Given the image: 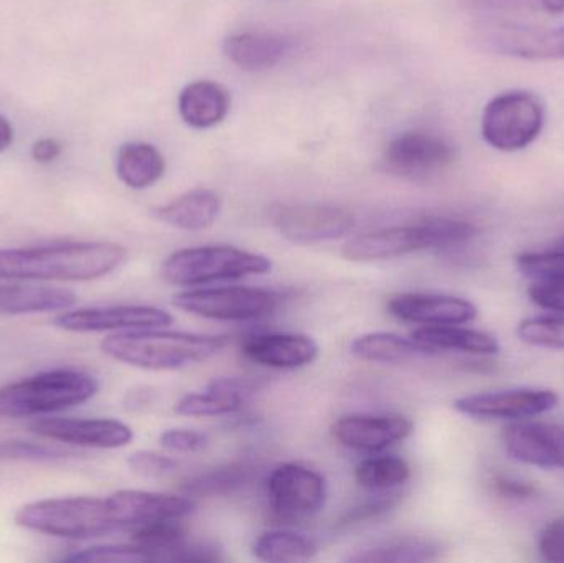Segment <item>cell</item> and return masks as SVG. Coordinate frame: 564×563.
Returning <instances> with one entry per match:
<instances>
[{
  "label": "cell",
  "instance_id": "1",
  "mask_svg": "<svg viewBox=\"0 0 564 563\" xmlns=\"http://www.w3.org/2000/svg\"><path fill=\"white\" fill-rule=\"evenodd\" d=\"M128 257L111 241H72L46 247L0 248V278L30 281H93L118 270Z\"/></svg>",
  "mask_w": 564,
  "mask_h": 563
},
{
  "label": "cell",
  "instance_id": "2",
  "mask_svg": "<svg viewBox=\"0 0 564 563\" xmlns=\"http://www.w3.org/2000/svg\"><path fill=\"white\" fill-rule=\"evenodd\" d=\"M225 336L139 329L111 334L101 343L106 356L145 370H177L205 362L227 347Z\"/></svg>",
  "mask_w": 564,
  "mask_h": 563
},
{
  "label": "cell",
  "instance_id": "3",
  "mask_svg": "<svg viewBox=\"0 0 564 563\" xmlns=\"http://www.w3.org/2000/svg\"><path fill=\"white\" fill-rule=\"evenodd\" d=\"M476 235V228L453 218H426L411 225L381 228L357 235L345 243L341 255L345 260L383 261L406 257L416 251L454 247L466 243Z\"/></svg>",
  "mask_w": 564,
  "mask_h": 563
},
{
  "label": "cell",
  "instance_id": "4",
  "mask_svg": "<svg viewBox=\"0 0 564 563\" xmlns=\"http://www.w3.org/2000/svg\"><path fill=\"white\" fill-rule=\"evenodd\" d=\"M99 382L75 369H56L0 387V419L62 412L91 400Z\"/></svg>",
  "mask_w": 564,
  "mask_h": 563
},
{
  "label": "cell",
  "instance_id": "5",
  "mask_svg": "<svg viewBox=\"0 0 564 563\" xmlns=\"http://www.w3.org/2000/svg\"><path fill=\"white\" fill-rule=\"evenodd\" d=\"M15 524L40 534L76 541L121 531L109 499L89 496L30 502L17 511Z\"/></svg>",
  "mask_w": 564,
  "mask_h": 563
},
{
  "label": "cell",
  "instance_id": "6",
  "mask_svg": "<svg viewBox=\"0 0 564 563\" xmlns=\"http://www.w3.org/2000/svg\"><path fill=\"white\" fill-rule=\"evenodd\" d=\"M271 268L273 263L264 255L227 245H208L172 253L162 264V278L175 286H200L267 274Z\"/></svg>",
  "mask_w": 564,
  "mask_h": 563
},
{
  "label": "cell",
  "instance_id": "7",
  "mask_svg": "<svg viewBox=\"0 0 564 563\" xmlns=\"http://www.w3.org/2000/svg\"><path fill=\"white\" fill-rule=\"evenodd\" d=\"M545 124V108L530 91H510L484 109L482 134L492 148L513 152L532 144Z\"/></svg>",
  "mask_w": 564,
  "mask_h": 563
},
{
  "label": "cell",
  "instance_id": "8",
  "mask_svg": "<svg viewBox=\"0 0 564 563\" xmlns=\"http://www.w3.org/2000/svg\"><path fill=\"white\" fill-rule=\"evenodd\" d=\"M280 297L261 288H202L175 294L174 306L194 316L214 321H251L268 316Z\"/></svg>",
  "mask_w": 564,
  "mask_h": 563
},
{
  "label": "cell",
  "instance_id": "9",
  "mask_svg": "<svg viewBox=\"0 0 564 563\" xmlns=\"http://www.w3.org/2000/svg\"><path fill=\"white\" fill-rule=\"evenodd\" d=\"M456 148L430 132H401L384 149V169L394 177L427 182L440 177L456 161Z\"/></svg>",
  "mask_w": 564,
  "mask_h": 563
},
{
  "label": "cell",
  "instance_id": "10",
  "mask_svg": "<svg viewBox=\"0 0 564 563\" xmlns=\"http://www.w3.org/2000/svg\"><path fill=\"white\" fill-rule=\"evenodd\" d=\"M267 489L274 511L288 521L312 518L327 499L324 476L297 463L276 466L268 476Z\"/></svg>",
  "mask_w": 564,
  "mask_h": 563
},
{
  "label": "cell",
  "instance_id": "11",
  "mask_svg": "<svg viewBox=\"0 0 564 563\" xmlns=\"http://www.w3.org/2000/svg\"><path fill=\"white\" fill-rule=\"evenodd\" d=\"M271 218L282 237L295 245L338 240L355 225L354 215L335 205H278Z\"/></svg>",
  "mask_w": 564,
  "mask_h": 563
},
{
  "label": "cell",
  "instance_id": "12",
  "mask_svg": "<svg viewBox=\"0 0 564 563\" xmlns=\"http://www.w3.org/2000/svg\"><path fill=\"white\" fill-rule=\"evenodd\" d=\"M558 402V393L553 390L510 389L460 397L454 409L470 419L522 422L550 412Z\"/></svg>",
  "mask_w": 564,
  "mask_h": 563
},
{
  "label": "cell",
  "instance_id": "13",
  "mask_svg": "<svg viewBox=\"0 0 564 563\" xmlns=\"http://www.w3.org/2000/svg\"><path fill=\"white\" fill-rule=\"evenodd\" d=\"M174 323L167 311L154 306H106L63 311L53 326L69 333H124V331L159 329Z\"/></svg>",
  "mask_w": 564,
  "mask_h": 563
},
{
  "label": "cell",
  "instance_id": "14",
  "mask_svg": "<svg viewBox=\"0 0 564 563\" xmlns=\"http://www.w3.org/2000/svg\"><path fill=\"white\" fill-rule=\"evenodd\" d=\"M30 430L52 442L85 448H122L134 440L131 426L112 419H42Z\"/></svg>",
  "mask_w": 564,
  "mask_h": 563
},
{
  "label": "cell",
  "instance_id": "15",
  "mask_svg": "<svg viewBox=\"0 0 564 563\" xmlns=\"http://www.w3.org/2000/svg\"><path fill=\"white\" fill-rule=\"evenodd\" d=\"M119 529L141 528L154 522L181 521L197 508L191 496L162 495V492L124 489L109 496Z\"/></svg>",
  "mask_w": 564,
  "mask_h": 563
},
{
  "label": "cell",
  "instance_id": "16",
  "mask_svg": "<svg viewBox=\"0 0 564 563\" xmlns=\"http://www.w3.org/2000/svg\"><path fill=\"white\" fill-rule=\"evenodd\" d=\"M503 446L517 462L543 469H564V426L520 422L503 430Z\"/></svg>",
  "mask_w": 564,
  "mask_h": 563
},
{
  "label": "cell",
  "instance_id": "17",
  "mask_svg": "<svg viewBox=\"0 0 564 563\" xmlns=\"http://www.w3.org/2000/svg\"><path fill=\"white\" fill-rule=\"evenodd\" d=\"M335 440L355 452L380 453L413 433V422L406 416L347 415L332 426Z\"/></svg>",
  "mask_w": 564,
  "mask_h": 563
},
{
  "label": "cell",
  "instance_id": "18",
  "mask_svg": "<svg viewBox=\"0 0 564 563\" xmlns=\"http://www.w3.org/2000/svg\"><path fill=\"white\" fill-rule=\"evenodd\" d=\"M391 316L421 326L467 324L477 317V307L464 297L434 293H401L388 301Z\"/></svg>",
  "mask_w": 564,
  "mask_h": 563
},
{
  "label": "cell",
  "instance_id": "19",
  "mask_svg": "<svg viewBox=\"0 0 564 563\" xmlns=\"http://www.w3.org/2000/svg\"><path fill=\"white\" fill-rule=\"evenodd\" d=\"M248 359L270 369H301L314 362L318 346L305 334H254L241 344Z\"/></svg>",
  "mask_w": 564,
  "mask_h": 563
},
{
  "label": "cell",
  "instance_id": "20",
  "mask_svg": "<svg viewBox=\"0 0 564 563\" xmlns=\"http://www.w3.org/2000/svg\"><path fill=\"white\" fill-rule=\"evenodd\" d=\"M254 386L240 377H221L200 393H187L178 400L175 413L184 416H224L238 412Z\"/></svg>",
  "mask_w": 564,
  "mask_h": 563
},
{
  "label": "cell",
  "instance_id": "21",
  "mask_svg": "<svg viewBox=\"0 0 564 563\" xmlns=\"http://www.w3.org/2000/svg\"><path fill=\"white\" fill-rule=\"evenodd\" d=\"M292 42L276 33H237L225 40L224 52L238 68L263 72L280 65L291 52Z\"/></svg>",
  "mask_w": 564,
  "mask_h": 563
},
{
  "label": "cell",
  "instance_id": "22",
  "mask_svg": "<svg viewBox=\"0 0 564 563\" xmlns=\"http://www.w3.org/2000/svg\"><path fill=\"white\" fill-rule=\"evenodd\" d=\"M230 93L210 79L191 83L178 96V111L192 128L207 129L220 124L230 112Z\"/></svg>",
  "mask_w": 564,
  "mask_h": 563
},
{
  "label": "cell",
  "instance_id": "23",
  "mask_svg": "<svg viewBox=\"0 0 564 563\" xmlns=\"http://www.w3.org/2000/svg\"><path fill=\"white\" fill-rule=\"evenodd\" d=\"M220 210L221 201L214 191L195 188L171 204L155 208L154 215L178 230L200 231L215 224Z\"/></svg>",
  "mask_w": 564,
  "mask_h": 563
},
{
  "label": "cell",
  "instance_id": "24",
  "mask_svg": "<svg viewBox=\"0 0 564 563\" xmlns=\"http://www.w3.org/2000/svg\"><path fill=\"white\" fill-rule=\"evenodd\" d=\"M490 48L527 59H564V26L546 32L506 30L487 36Z\"/></svg>",
  "mask_w": 564,
  "mask_h": 563
},
{
  "label": "cell",
  "instance_id": "25",
  "mask_svg": "<svg viewBox=\"0 0 564 563\" xmlns=\"http://www.w3.org/2000/svg\"><path fill=\"white\" fill-rule=\"evenodd\" d=\"M411 337L423 346L430 347L433 353L457 350V353L477 354V356H494L500 350L496 336L484 331L463 327V324L423 326L413 331Z\"/></svg>",
  "mask_w": 564,
  "mask_h": 563
},
{
  "label": "cell",
  "instance_id": "26",
  "mask_svg": "<svg viewBox=\"0 0 564 563\" xmlns=\"http://www.w3.org/2000/svg\"><path fill=\"white\" fill-rule=\"evenodd\" d=\"M75 303L76 294L66 288L0 284V314L55 313Z\"/></svg>",
  "mask_w": 564,
  "mask_h": 563
},
{
  "label": "cell",
  "instance_id": "27",
  "mask_svg": "<svg viewBox=\"0 0 564 563\" xmlns=\"http://www.w3.org/2000/svg\"><path fill=\"white\" fill-rule=\"evenodd\" d=\"M350 354L364 362L403 364L436 353L413 337L408 339L393 333H370L351 340Z\"/></svg>",
  "mask_w": 564,
  "mask_h": 563
},
{
  "label": "cell",
  "instance_id": "28",
  "mask_svg": "<svg viewBox=\"0 0 564 563\" xmlns=\"http://www.w3.org/2000/svg\"><path fill=\"white\" fill-rule=\"evenodd\" d=\"M116 171L128 187L148 188L164 175L165 159L148 142H129L119 149Z\"/></svg>",
  "mask_w": 564,
  "mask_h": 563
},
{
  "label": "cell",
  "instance_id": "29",
  "mask_svg": "<svg viewBox=\"0 0 564 563\" xmlns=\"http://www.w3.org/2000/svg\"><path fill=\"white\" fill-rule=\"evenodd\" d=\"M441 548L430 539L397 538L358 549L348 555L347 562L368 563H414L431 562L440 557Z\"/></svg>",
  "mask_w": 564,
  "mask_h": 563
},
{
  "label": "cell",
  "instance_id": "30",
  "mask_svg": "<svg viewBox=\"0 0 564 563\" xmlns=\"http://www.w3.org/2000/svg\"><path fill=\"white\" fill-rule=\"evenodd\" d=\"M254 466L250 463L235 462L198 473L182 483L181 489L192 498H215L238 491L253 479Z\"/></svg>",
  "mask_w": 564,
  "mask_h": 563
},
{
  "label": "cell",
  "instance_id": "31",
  "mask_svg": "<svg viewBox=\"0 0 564 563\" xmlns=\"http://www.w3.org/2000/svg\"><path fill=\"white\" fill-rule=\"evenodd\" d=\"M254 557L261 562H305L317 554V545L305 535L289 531H270L254 541Z\"/></svg>",
  "mask_w": 564,
  "mask_h": 563
},
{
  "label": "cell",
  "instance_id": "32",
  "mask_svg": "<svg viewBox=\"0 0 564 563\" xmlns=\"http://www.w3.org/2000/svg\"><path fill=\"white\" fill-rule=\"evenodd\" d=\"M410 465L398 456H375L364 459L355 468V481L360 488L373 492H387L410 479Z\"/></svg>",
  "mask_w": 564,
  "mask_h": 563
},
{
  "label": "cell",
  "instance_id": "33",
  "mask_svg": "<svg viewBox=\"0 0 564 563\" xmlns=\"http://www.w3.org/2000/svg\"><path fill=\"white\" fill-rule=\"evenodd\" d=\"M517 334L530 346L564 350V313L527 317L519 324Z\"/></svg>",
  "mask_w": 564,
  "mask_h": 563
},
{
  "label": "cell",
  "instance_id": "34",
  "mask_svg": "<svg viewBox=\"0 0 564 563\" xmlns=\"http://www.w3.org/2000/svg\"><path fill=\"white\" fill-rule=\"evenodd\" d=\"M517 268L533 281H564V250L550 247L543 251H527L517 257Z\"/></svg>",
  "mask_w": 564,
  "mask_h": 563
},
{
  "label": "cell",
  "instance_id": "35",
  "mask_svg": "<svg viewBox=\"0 0 564 563\" xmlns=\"http://www.w3.org/2000/svg\"><path fill=\"white\" fill-rule=\"evenodd\" d=\"M66 562H119V563H138L151 562L148 552L144 549L132 544L119 545H98V548L85 549V551L76 552L68 555Z\"/></svg>",
  "mask_w": 564,
  "mask_h": 563
},
{
  "label": "cell",
  "instance_id": "36",
  "mask_svg": "<svg viewBox=\"0 0 564 563\" xmlns=\"http://www.w3.org/2000/svg\"><path fill=\"white\" fill-rule=\"evenodd\" d=\"M76 453L58 446L35 445V443H0V459H20V462H59L75 458Z\"/></svg>",
  "mask_w": 564,
  "mask_h": 563
},
{
  "label": "cell",
  "instance_id": "37",
  "mask_svg": "<svg viewBox=\"0 0 564 563\" xmlns=\"http://www.w3.org/2000/svg\"><path fill=\"white\" fill-rule=\"evenodd\" d=\"M132 473L148 479H161L177 472L178 463L171 456L159 452H135L128 458Z\"/></svg>",
  "mask_w": 564,
  "mask_h": 563
},
{
  "label": "cell",
  "instance_id": "38",
  "mask_svg": "<svg viewBox=\"0 0 564 563\" xmlns=\"http://www.w3.org/2000/svg\"><path fill=\"white\" fill-rule=\"evenodd\" d=\"M161 445L172 453H197L207 448V433L198 432V430L174 429L165 430L161 435Z\"/></svg>",
  "mask_w": 564,
  "mask_h": 563
},
{
  "label": "cell",
  "instance_id": "39",
  "mask_svg": "<svg viewBox=\"0 0 564 563\" xmlns=\"http://www.w3.org/2000/svg\"><path fill=\"white\" fill-rule=\"evenodd\" d=\"M224 559V551L215 542L185 539L171 552L167 562H220Z\"/></svg>",
  "mask_w": 564,
  "mask_h": 563
},
{
  "label": "cell",
  "instance_id": "40",
  "mask_svg": "<svg viewBox=\"0 0 564 563\" xmlns=\"http://www.w3.org/2000/svg\"><path fill=\"white\" fill-rule=\"evenodd\" d=\"M529 296L542 310L564 313L563 280H535L530 284Z\"/></svg>",
  "mask_w": 564,
  "mask_h": 563
},
{
  "label": "cell",
  "instance_id": "41",
  "mask_svg": "<svg viewBox=\"0 0 564 563\" xmlns=\"http://www.w3.org/2000/svg\"><path fill=\"white\" fill-rule=\"evenodd\" d=\"M397 495L378 496V498L364 502V505L357 506V508H354L350 512H347V515L341 518L340 526L348 528V526L360 524V522H367L371 521V519H377L378 516L391 511V509L397 506Z\"/></svg>",
  "mask_w": 564,
  "mask_h": 563
},
{
  "label": "cell",
  "instance_id": "42",
  "mask_svg": "<svg viewBox=\"0 0 564 563\" xmlns=\"http://www.w3.org/2000/svg\"><path fill=\"white\" fill-rule=\"evenodd\" d=\"M539 552L545 561L564 563V518L550 522L540 532Z\"/></svg>",
  "mask_w": 564,
  "mask_h": 563
},
{
  "label": "cell",
  "instance_id": "43",
  "mask_svg": "<svg viewBox=\"0 0 564 563\" xmlns=\"http://www.w3.org/2000/svg\"><path fill=\"white\" fill-rule=\"evenodd\" d=\"M494 486H496L499 495L506 496L509 499H529L535 495L533 485L519 478H510V476H497L494 479Z\"/></svg>",
  "mask_w": 564,
  "mask_h": 563
},
{
  "label": "cell",
  "instance_id": "44",
  "mask_svg": "<svg viewBox=\"0 0 564 563\" xmlns=\"http://www.w3.org/2000/svg\"><path fill=\"white\" fill-rule=\"evenodd\" d=\"M62 152V145L55 139H40L33 144L32 158L35 159L40 164H48V162L55 161Z\"/></svg>",
  "mask_w": 564,
  "mask_h": 563
},
{
  "label": "cell",
  "instance_id": "45",
  "mask_svg": "<svg viewBox=\"0 0 564 563\" xmlns=\"http://www.w3.org/2000/svg\"><path fill=\"white\" fill-rule=\"evenodd\" d=\"M474 3L492 7V9H520V7L539 9V0H474Z\"/></svg>",
  "mask_w": 564,
  "mask_h": 563
},
{
  "label": "cell",
  "instance_id": "46",
  "mask_svg": "<svg viewBox=\"0 0 564 563\" xmlns=\"http://www.w3.org/2000/svg\"><path fill=\"white\" fill-rule=\"evenodd\" d=\"M13 131L6 118L0 116V152L6 151L12 144Z\"/></svg>",
  "mask_w": 564,
  "mask_h": 563
},
{
  "label": "cell",
  "instance_id": "47",
  "mask_svg": "<svg viewBox=\"0 0 564 563\" xmlns=\"http://www.w3.org/2000/svg\"><path fill=\"white\" fill-rule=\"evenodd\" d=\"M539 10L550 13L564 12V0H539Z\"/></svg>",
  "mask_w": 564,
  "mask_h": 563
},
{
  "label": "cell",
  "instance_id": "48",
  "mask_svg": "<svg viewBox=\"0 0 564 563\" xmlns=\"http://www.w3.org/2000/svg\"><path fill=\"white\" fill-rule=\"evenodd\" d=\"M553 248H560V250H564V237L560 238L558 241L552 245Z\"/></svg>",
  "mask_w": 564,
  "mask_h": 563
}]
</instances>
